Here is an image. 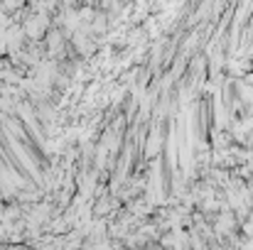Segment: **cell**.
I'll list each match as a JSON object with an SVG mask.
<instances>
[{
    "mask_svg": "<svg viewBox=\"0 0 253 250\" xmlns=\"http://www.w3.org/2000/svg\"><path fill=\"white\" fill-rule=\"evenodd\" d=\"M5 250H35V246H30L27 241H22V243H5Z\"/></svg>",
    "mask_w": 253,
    "mask_h": 250,
    "instance_id": "obj_1",
    "label": "cell"
}]
</instances>
